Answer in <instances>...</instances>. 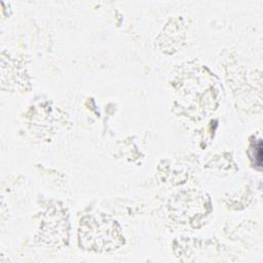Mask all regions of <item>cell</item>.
Segmentation results:
<instances>
[{"label": "cell", "instance_id": "cell-1", "mask_svg": "<svg viewBox=\"0 0 263 263\" xmlns=\"http://www.w3.org/2000/svg\"><path fill=\"white\" fill-rule=\"evenodd\" d=\"M78 242L81 249L102 253L120 248L124 243V236L116 221L99 213L81 218Z\"/></svg>", "mask_w": 263, "mask_h": 263}, {"label": "cell", "instance_id": "cell-2", "mask_svg": "<svg viewBox=\"0 0 263 263\" xmlns=\"http://www.w3.org/2000/svg\"><path fill=\"white\" fill-rule=\"evenodd\" d=\"M249 155L250 158L258 170L261 168L262 166V141L261 139H258L255 141V143L250 144V149H249Z\"/></svg>", "mask_w": 263, "mask_h": 263}]
</instances>
